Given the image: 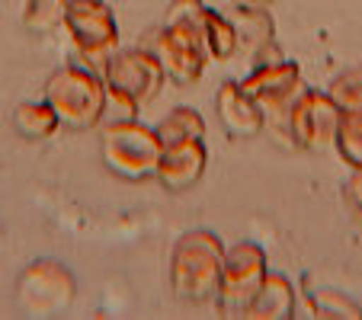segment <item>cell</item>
<instances>
[{"label":"cell","instance_id":"3957f363","mask_svg":"<svg viewBox=\"0 0 362 320\" xmlns=\"http://www.w3.org/2000/svg\"><path fill=\"white\" fill-rule=\"evenodd\" d=\"M45 102L58 112L64 129L90 131L106 119V83L87 64H64L45 81Z\"/></svg>","mask_w":362,"mask_h":320},{"label":"cell","instance_id":"6da1fadb","mask_svg":"<svg viewBox=\"0 0 362 320\" xmlns=\"http://www.w3.org/2000/svg\"><path fill=\"white\" fill-rule=\"evenodd\" d=\"M103 83H106V116L112 119H138L144 106L164 90V68L144 45L119 48L103 61Z\"/></svg>","mask_w":362,"mask_h":320},{"label":"cell","instance_id":"7c38bea8","mask_svg":"<svg viewBox=\"0 0 362 320\" xmlns=\"http://www.w3.org/2000/svg\"><path fill=\"white\" fill-rule=\"evenodd\" d=\"M215 116L234 138H257L267 129V109L234 81H225L215 93Z\"/></svg>","mask_w":362,"mask_h":320},{"label":"cell","instance_id":"8992f818","mask_svg":"<svg viewBox=\"0 0 362 320\" xmlns=\"http://www.w3.org/2000/svg\"><path fill=\"white\" fill-rule=\"evenodd\" d=\"M77 298V279L58 259H33L16 279V304L29 317H55Z\"/></svg>","mask_w":362,"mask_h":320},{"label":"cell","instance_id":"30bf717a","mask_svg":"<svg viewBox=\"0 0 362 320\" xmlns=\"http://www.w3.org/2000/svg\"><path fill=\"white\" fill-rule=\"evenodd\" d=\"M240 87L267 109V129H276V125H282L288 106L305 90V83H301L298 64L279 58L269 64H253L250 74L240 81Z\"/></svg>","mask_w":362,"mask_h":320},{"label":"cell","instance_id":"44dd1931","mask_svg":"<svg viewBox=\"0 0 362 320\" xmlns=\"http://www.w3.org/2000/svg\"><path fill=\"white\" fill-rule=\"evenodd\" d=\"M327 93L334 96V102L343 112L362 109V68H349V71H343V74H337L334 81H330Z\"/></svg>","mask_w":362,"mask_h":320},{"label":"cell","instance_id":"52a82bcc","mask_svg":"<svg viewBox=\"0 0 362 320\" xmlns=\"http://www.w3.org/2000/svg\"><path fill=\"white\" fill-rule=\"evenodd\" d=\"M64 29L81 55V64L93 68L96 74L103 71V61L119 52V26L106 0H71Z\"/></svg>","mask_w":362,"mask_h":320},{"label":"cell","instance_id":"ffe728a7","mask_svg":"<svg viewBox=\"0 0 362 320\" xmlns=\"http://www.w3.org/2000/svg\"><path fill=\"white\" fill-rule=\"evenodd\" d=\"M158 135L164 141H177V138H205V122L196 109L189 106H177L158 122Z\"/></svg>","mask_w":362,"mask_h":320},{"label":"cell","instance_id":"8fae6325","mask_svg":"<svg viewBox=\"0 0 362 320\" xmlns=\"http://www.w3.org/2000/svg\"><path fill=\"white\" fill-rule=\"evenodd\" d=\"M209 170V148L205 138H177V141H164L158 160V183L170 192H186L202 179Z\"/></svg>","mask_w":362,"mask_h":320},{"label":"cell","instance_id":"4fadbf2b","mask_svg":"<svg viewBox=\"0 0 362 320\" xmlns=\"http://www.w3.org/2000/svg\"><path fill=\"white\" fill-rule=\"evenodd\" d=\"M247 320H292L298 317V295L295 285L282 273H269L263 279L260 292L253 295V301L244 311Z\"/></svg>","mask_w":362,"mask_h":320},{"label":"cell","instance_id":"ac0fdd59","mask_svg":"<svg viewBox=\"0 0 362 320\" xmlns=\"http://www.w3.org/2000/svg\"><path fill=\"white\" fill-rule=\"evenodd\" d=\"M308 314L311 317H324V320H359L362 307L356 304L349 295L337 292V288H317L308 295Z\"/></svg>","mask_w":362,"mask_h":320},{"label":"cell","instance_id":"7402d4cb","mask_svg":"<svg viewBox=\"0 0 362 320\" xmlns=\"http://www.w3.org/2000/svg\"><path fill=\"white\" fill-rule=\"evenodd\" d=\"M346 202L353 205V211L362 218V167H356L353 173H349V179H346Z\"/></svg>","mask_w":362,"mask_h":320},{"label":"cell","instance_id":"d6986e66","mask_svg":"<svg viewBox=\"0 0 362 320\" xmlns=\"http://www.w3.org/2000/svg\"><path fill=\"white\" fill-rule=\"evenodd\" d=\"M337 154L346 160L349 167H362V109L343 112L340 129H337V141H334Z\"/></svg>","mask_w":362,"mask_h":320},{"label":"cell","instance_id":"ba28073f","mask_svg":"<svg viewBox=\"0 0 362 320\" xmlns=\"http://www.w3.org/2000/svg\"><path fill=\"white\" fill-rule=\"evenodd\" d=\"M269 275L267 269V253L260 244L244 240V244L228 247L225 253V269H221V285H218V311L225 317H244L247 304L253 295L260 292L263 279Z\"/></svg>","mask_w":362,"mask_h":320},{"label":"cell","instance_id":"9a60e30c","mask_svg":"<svg viewBox=\"0 0 362 320\" xmlns=\"http://www.w3.org/2000/svg\"><path fill=\"white\" fill-rule=\"evenodd\" d=\"M202 42H205V52L212 61H231L234 55L240 52V39H238V29L228 16H221L218 10H205V26H202Z\"/></svg>","mask_w":362,"mask_h":320},{"label":"cell","instance_id":"603a6c76","mask_svg":"<svg viewBox=\"0 0 362 320\" xmlns=\"http://www.w3.org/2000/svg\"><path fill=\"white\" fill-rule=\"evenodd\" d=\"M234 7H263V10H269L276 4V0H231Z\"/></svg>","mask_w":362,"mask_h":320},{"label":"cell","instance_id":"5b68a950","mask_svg":"<svg viewBox=\"0 0 362 320\" xmlns=\"http://www.w3.org/2000/svg\"><path fill=\"white\" fill-rule=\"evenodd\" d=\"M343 109L334 102L327 90H311L305 87L295 102L288 106L282 125H276V135L298 150H327L337 141V129H340Z\"/></svg>","mask_w":362,"mask_h":320},{"label":"cell","instance_id":"e0dca14e","mask_svg":"<svg viewBox=\"0 0 362 320\" xmlns=\"http://www.w3.org/2000/svg\"><path fill=\"white\" fill-rule=\"evenodd\" d=\"M71 10V0H26L23 4V26L29 32H55L64 26V16Z\"/></svg>","mask_w":362,"mask_h":320},{"label":"cell","instance_id":"5bb4252c","mask_svg":"<svg viewBox=\"0 0 362 320\" xmlns=\"http://www.w3.org/2000/svg\"><path fill=\"white\" fill-rule=\"evenodd\" d=\"M234 29H238V39H240V48L244 52H260L263 45L276 42V26H273V16L269 10L263 7H234V16H231Z\"/></svg>","mask_w":362,"mask_h":320},{"label":"cell","instance_id":"7a4b0ae2","mask_svg":"<svg viewBox=\"0 0 362 320\" xmlns=\"http://www.w3.org/2000/svg\"><path fill=\"white\" fill-rule=\"evenodd\" d=\"M228 247L212 231H186L170 253V288L183 304L202 307L218 298Z\"/></svg>","mask_w":362,"mask_h":320},{"label":"cell","instance_id":"9c48e42d","mask_svg":"<svg viewBox=\"0 0 362 320\" xmlns=\"http://www.w3.org/2000/svg\"><path fill=\"white\" fill-rule=\"evenodd\" d=\"M141 45L158 58L167 81H173L177 87H192L205 74V64L212 61L199 35L186 32L180 26H167V23L144 32Z\"/></svg>","mask_w":362,"mask_h":320},{"label":"cell","instance_id":"2e32d148","mask_svg":"<svg viewBox=\"0 0 362 320\" xmlns=\"http://www.w3.org/2000/svg\"><path fill=\"white\" fill-rule=\"evenodd\" d=\"M13 125L23 138H29V141H45V138H52L58 129H64L62 119H58V112L52 109L45 100L20 102L16 112H13Z\"/></svg>","mask_w":362,"mask_h":320},{"label":"cell","instance_id":"277c9868","mask_svg":"<svg viewBox=\"0 0 362 320\" xmlns=\"http://www.w3.org/2000/svg\"><path fill=\"white\" fill-rule=\"evenodd\" d=\"M103 164L116 177L141 183L158 173V160L164 150V138L158 129L138 122V119H110L100 131Z\"/></svg>","mask_w":362,"mask_h":320}]
</instances>
